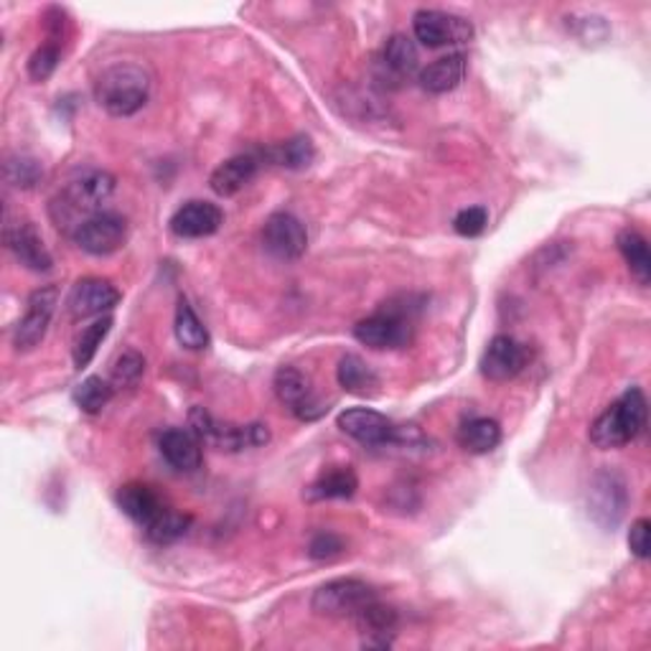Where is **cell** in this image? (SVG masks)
Returning a JSON list of instances; mask_svg holds the SVG:
<instances>
[{
  "label": "cell",
  "instance_id": "cell-1",
  "mask_svg": "<svg viewBox=\"0 0 651 651\" xmlns=\"http://www.w3.org/2000/svg\"><path fill=\"white\" fill-rule=\"evenodd\" d=\"M115 176L110 170H87V174L69 181L59 197L51 201L49 212L57 227L76 229L92 214L103 212V204L115 193Z\"/></svg>",
  "mask_w": 651,
  "mask_h": 651
},
{
  "label": "cell",
  "instance_id": "cell-2",
  "mask_svg": "<svg viewBox=\"0 0 651 651\" xmlns=\"http://www.w3.org/2000/svg\"><path fill=\"white\" fill-rule=\"evenodd\" d=\"M95 99L113 118H130L141 113L151 99V76L143 67L120 64L107 67L95 82Z\"/></svg>",
  "mask_w": 651,
  "mask_h": 651
},
{
  "label": "cell",
  "instance_id": "cell-3",
  "mask_svg": "<svg viewBox=\"0 0 651 651\" xmlns=\"http://www.w3.org/2000/svg\"><path fill=\"white\" fill-rule=\"evenodd\" d=\"M647 428V394L629 387L614 405H608L591 425V443L601 451L629 446Z\"/></svg>",
  "mask_w": 651,
  "mask_h": 651
},
{
  "label": "cell",
  "instance_id": "cell-4",
  "mask_svg": "<svg viewBox=\"0 0 651 651\" xmlns=\"http://www.w3.org/2000/svg\"><path fill=\"white\" fill-rule=\"evenodd\" d=\"M191 433L201 443L220 448V451H245V448L265 446L270 440L268 425L252 423V425H227L214 421L204 407H193L189 415Z\"/></svg>",
  "mask_w": 651,
  "mask_h": 651
},
{
  "label": "cell",
  "instance_id": "cell-5",
  "mask_svg": "<svg viewBox=\"0 0 651 651\" xmlns=\"http://www.w3.org/2000/svg\"><path fill=\"white\" fill-rule=\"evenodd\" d=\"M375 588L356 578H339L329 580L321 588H316L311 608L319 616H356L367 606L369 601H375Z\"/></svg>",
  "mask_w": 651,
  "mask_h": 651
},
{
  "label": "cell",
  "instance_id": "cell-6",
  "mask_svg": "<svg viewBox=\"0 0 651 651\" xmlns=\"http://www.w3.org/2000/svg\"><path fill=\"white\" fill-rule=\"evenodd\" d=\"M415 38L428 49H440V46H459L469 44L474 38V23L461 19V15L436 11V8H423L413 15Z\"/></svg>",
  "mask_w": 651,
  "mask_h": 651
},
{
  "label": "cell",
  "instance_id": "cell-7",
  "mask_svg": "<svg viewBox=\"0 0 651 651\" xmlns=\"http://www.w3.org/2000/svg\"><path fill=\"white\" fill-rule=\"evenodd\" d=\"M72 237L84 252L105 258V255L118 252L128 242V222L118 212H97L90 220H84L72 232Z\"/></svg>",
  "mask_w": 651,
  "mask_h": 651
},
{
  "label": "cell",
  "instance_id": "cell-8",
  "mask_svg": "<svg viewBox=\"0 0 651 651\" xmlns=\"http://www.w3.org/2000/svg\"><path fill=\"white\" fill-rule=\"evenodd\" d=\"M59 304V288L57 285H44V288H36L28 296L26 313L15 326L13 344L19 352H31L42 344L46 331H49V323L54 319V311H57Z\"/></svg>",
  "mask_w": 651,
  "mask_h": 651
},
{
  "label": "cell",
  "instance_id": "cell-9",
  "mask_svg": "<svg viewBox=\"0 0 651 651\" xmlns=\"http://www.w3.org/2000/svg\"><path fill=\"white\" fill-rule=\"evenodd\" d=\"M354 339L359 344L384 352V348H402L413 341V321L405 311H379L354 326Z\"/></svg>",
  "mask_w": 651,
  "mask_h": 651
},
{
  "label": "cell",
  "instance_id": "cell-10",
  "mask_svg": "<svg viewBox=\"0 0 651 651\" xmlns=\"http://www.w3.org/2000/svg\"><path fill=\"white\" fill-rule=\"evenodd\" d=\"M339 428L348 438L359 440L364 446H390L398 440H405L407 433L398 428L390 417L377 413L371 407H352L339 415Z\"/></svg>",
  "mask_w": 651,
  "mask_h": 651
},
{
  "label": "cell",
  "instance_id": "cell-11",
  "mask_svg": "<svg viewBox=\"0 0 651 651\" xmlns=\"http://www.w3.org/2000/svg\"><path fill=\"white\" fill-rule=\"evenodd\" d=\"M262 245L277 260H300L308 250L306 224L291 212L270 214L262 224Z\"/></svg>",
  "mask_w": 651,
  "mask_h": 651
},
{
  "label": "cell",
  "instance_id": "cell-12",
  "mask_svg": "<svg viewBox=\"0 0 651 651\" xmlns=\"http://www.w3.org/2000/svg\"><path fill=\"white\" fill-rule=\"evenodd\" d=\"M629 507V492H626V482L616 471H599L591 482V492H588V511L601 526H616L626 514Z\"/></svg>",
  "mask_w": 651,
  "mask_h": 651
},
{
  "label": "cell",
  "instance_id": "cell-13",
  "mask_svg": "<svg viewBox=\"0 0 651 651\" xmlns=\"http://www.w3.org/2000/svg\"><path fill=\"white\" fill-rule=\"evenodd\" d=\"M273 390L277 394V400H281L283 405L298 417V421H316V417H321L326 410H329L319 398H316L311 379H308L304 371H298L296 367L277 369L273 379Z\"/></svg>",
  "mask_w": 651,
  "mask_h": 651
},
{
  "label": "cell",
  "instance_id": "cell-14",
  "mask_svg": "<svg viewBox=\"0 0 651 651\" xmlns=\"http://www.w3.org/2000/svg\"><path fill=\"white\" fill-rule=\"evenodd\" d=\"M118 304L120 291L115 288L110 281H103V277H82V281L74 283V288L67 298L69 316H72L74 321L103 316L113 311Z\"/></svg>",
  "mask_w": 651,
  "mask_h": 651
},
{
  "label": "cell",
  "instance_id": "cell-15",
  "mask_svg": "<svg viewBox=\"0 0 651 651\" xmlns=\"http://www.w3.org/2000/svg\"><path fill=\"white\" fill-rule=\"evenodd\" d=\"M526 364V346L519 344L509 333H499L488 341L482 356V375L492 382H509Z\"/></svg>",
  "mask_w": 651,
  "mask_h": 651
},
{
  "label": "cell",
  "instance_id": "cell-16",
  "mask_svg": "<svg viewBox=\"0 0 651 651\" xmlns=\"http://www.w3.org/2000/svg\"><path fill=\"white\" fill-rule=\"evenodd\" d=\"M224 224L222 209L212 201H189V204L178 206L176 214L170 216L168 227L176 237L181 239H204L220 232Z\"/></svg>",
  "mask_w": 651,
  "mask_h": 651
},
{
  "label": "cell",
  "instance_id": "cell-17",
  "mask_svg": "<svg viewBox=\"0 0 651 651\" xmlns=\"http://www.w3.org/2000/svg\"><path fill=\"white\" fill-rule=\"evenodd\" d=\"M5 247L15 255V260H19L23 268L34 270V273H49L54 265L51 252L46 250L42 235H38L36 227L31 222L8 224Z\"/></svg>",
  "mask_w": 651,
  "mask_h": 651
},
{
  "label": "cell",
  "instance_id": "cell-18",
  "mask_svg": "<svg viewBox=\"0 0 651 651\" xmlns=\"http://www.w3.org/2000/svg\"><path fill=\"white\" fill-rule=\"evenodd\" d=\"M359 626L362 644L367 649H390L398 634V611L392 606H384L377 599L369 601L359 614L354 616Z\"/></svg>",
  "mask_w": 651,
  "mask_h": 651
},
{
  "label": "cell",
  "instance_id": "cell-19",
  "mask_svg": "<svg viewBox=\"0 0 651 651\" xmlns=\"http://www.w3.org/2000/svg\"><path fill=\"white\" fill-rule=\"evenodd\" d=\"M158 446H161L163 459H166L176 471L193 474V471L201 469V461H204V453H201V440L193 436L191 430L170 428L163 433Z\"/></svg>",
  "mask_w": 651,
  "mask_h": 651
},
{
  "label": "cell",
  "instance_id": "cell-20",
  "mask_svg": "<svg viewBox=\"0 0 651 651\" xmlns=\"http://www.w3.org/2000/svg\"><path fill=\"white\" fill-rule=\"evenodd\" d=\"M258 158L250 156V153H242V156L220 163V166L212 170V176H209V186H212L216 197H235V193L242 191L245 186L258 176Z\"/></svg>",
  "mask_w": 651,
  "mask_h": 651
},
{
  "label": "cell",
  "instance_id": "cell-21",
  "mask_svg": "<svg viewBox=\"0 0 651 651\" xmlns=\"http://www.w3.org/2000/svg\"><path fill=\"white\" fill-rule=\"evenodd\" d=\"M466 69H469L466 54L453 51L448 54V57H440L421 72L423 90L430 92V95H446V92L455 90L463 82Z\"/></svg>",
  "mask_w": 651,
  "mask_h": 651
},
{
  "label": "cell",
  "instance_id": "cell-22",
  "mask_svg": "<svg viewBox=\"0 0 651 651\" xmlns=\"http://www.w3.org/2000/svg\"><path fill=\"white\" fill-rule=\"evenodd\" d=\"M118 507L126 511L133 522L145 526L151 519H156L161 511L166 509V504L161 501V496L153 492L151 486L126 484V486H120V492H118Z\"/></svg>",
  "mask_w": 651,
  "mask_h": 651
},
{
  "label": "cell",
  "instance_id": "cell-23",
  "mask_svg": "<svg viewBox=\"0 0 651 651\" xmlns=\"http://www.w3.org/2000/svg\"><path fill=\"white\" fill-rule=\"evenodd\" d=\"M359 488V478L352 469H333L329 474L316 478V482L306 488V501H329V499H352Z\"/></svg>",
  "mask_w": 651,
  "mask_h": 651
},
{
  "label": "cell",
  "instance_id": "cell-24",
  "mask_svg": "<svg viewBox=\"0 0 651 651\" xmlns=\"http://www.w3.org/2000/svg\"><path fill=\"white\" fill-rule=\"evenodd\" d=\"M616 245H618V252L624 255L631 275L639 281V285H649L651 283V255H649L647 237L641 235L639 229L626 227L618 232Z\"/></svg>",
  "mask_w": 651,
  "mask_h": 651
},
{
  "label": "cell",
  "instance_id": "cell-25",
  "mask_svg": "<svg viewBox=\"0 0 651 651\" xmlns=\"http://www.w3.org/2000/svg\"><path fill=\"white\" fill-rule=\"evenodd\" d=\"M501 443V425L494 417H471L459 428V446L469 453H492Z\"/></svg>",
  "mask_w": 651,
  "mask_h": 651
},
{
  "label": "cell",
  "instance_id": "cell-26",
  "mask_svg": "<svg viewBox=\"0 0 651 651\" xmlns=\"http://www.w3.org/2000/svg\"><path fill=\"white\" fill-rule=\"evenodd\" d=\"M336 379H339V387H344V390L352 394H367L375 390V387H379L377 371L356 354L341 356L336 367Z\"/></svg>",
  "mask_w": 651,
  "mask_h": 651
},
{
  "label": "cell",
  "instance_id": "cell-27",
  "mask_svg": "<svg viewBox=\"0 0 651 651\" xmlns=\"http://www.w3.org/2000/svg\"><path fill=\"white\" fill-rule=\"evenodd\" d=\"M189 526H191L189 514H181V511L166 507L156 519H151L143 530H145V537L156 542V545H174V542H178L186 532H189Z\"/></svg>",
  "mask_w": 651,
  "mask_h": 651
},
{
  "label": "cell",
  "instance_id": "cell-28",
  "mask_svg": "<svg viewBox=\"0 0 651 651\" xmlns=\"http://www.w3.org/2000/svg\"><path fill=\"white\" fill-rule=\"evenodd\" d=\"M176 339L178 344L191 348V352H201V348L209 346V331L206 326L201 323L197 311L189 306V300L181 298L176 308Z\"/></svg>",
  "mask_w": 651,
  "mask_h": 651
},
{
  "label": "cell",
  "instance_id": "cell-29",
  "mask_svg": "<svg viewBox=\"0 0 651 651\" xmlns=\"http://www.w3.org/2000/svg\"><path fill=\"white\" fill-rule=\"evenodd\" d=\"M382 61L384 67L398 76H410L417 69L421 57H417V46L413 44V38H407L405 34H394L390 42L384 44Z\"/></svg>",
  "mask_w": 651,
  "mask_h": 651
},
{
  "label": "cell",
  "instance_id": "cell-30",
  "mask_svg": "<svg viewBox=\"0 0 651 651\" xmlns=\"http://www.w3.org/2000/svg\"><path fill=\"white\" fill-rule=\"evenodd\" d=\"M110 329H113L110 316H97V319L80 333V339H76V344H74V367L76 369L90 367V362L95 359L97 348L103 346V341L107 339Z\"/></svg>",
  "mask_w": 651,
  "mask_h": 651
},
{
  "label": "cell",
  "instance_id": "cell-31",
  "mask_svg": "<svg viewBox=\"0 0 651 651\" xmlns=\"http://www.w3.org/2000/svg\"><path fill=\"white\" fill-rule=\"evenodd\" d=\"M268 156L273 158V163H277V166L306 168L308 163L316 158V149H313L311 138L296 135V138H291V141H285L281 145H275V149H270Z\"/></svg>",
  "mask_w": 651,
  "mask_h": 651
},
{
  "label": "cell",
  "instance_id": "cell-32",
  "mask_svg": "<svg viewBox=\"0 0 651 651\" xmlns=\"http://www.w3.org/2000/svg\"><path fill=\"white\" fill-rule=\"evenodd\" d=\"M113 394H115V387L110 384V379L87 377L80 387H76L74 400H76V405H80L82 413L97 415L99 410H103L107 402L113 400Z\"/></svg>",
  "mask_w": 651,
  "mask_h": 651
},
{
  "label": "cell",
  "instance_id": "cell-33",
  "mask_svg": "<svg viewBox=\"0 0 651 651\" xmlns=\"http://www.w3.org/2000/svg\"><path fill=\"white\" fill-rule=\"evenodd\" d=\"M143 375H145V359L138 352H133V348H128V352H122L113 364L110 384L115 390H130V387L141 382Z\"/></svg>",
  "mask_w": 651,
  "mask_h": 651
},
{
  "label": "cell",
  "instance_id": "cell-34",
  "mask_svg": "<svg viewBox=\"0 0 651 651\" xmlns=\"http://www.w3.org/2000/svg\"><path fill=\"white\" fill-rule=\"evenodd\" d=\"M59 61H61V46L49 42V44L38 46V49L31 54L26 72L34 82H46L54 72H57Z\"/></svg>",
  "mask_w": 651,
  "mask_h": 651
},
{
  "label": "cell",
  "instance_id": "cell-35",
  "mask_svg": "<svg viewBox=\"0 0 651 651\" xmlns=\"http://www.w3.org/2000/svg\"><path fill=\"white\" fill-rule=\"evenodd\" d=\"M42 174H44L42 163L34 161V158L19 156V158H11L5 163L8 184L21 186V189H31V186H36V181L42 178Z\"/></svg>",
  "mask_w": 651,
  "mask_h": 651
},
{
  "label": "cell",
  "instance_id": "cell-36",
  "mask_svg": "<svg viewBox=\"0 0 651 651\" xmlns=\"http://www.w3.org/2000/svg\"><path fill=\"white\" fill-rule=\"evenodd\" d=\"M486 224H488L486 206H469V209H461V212L455 214L453 229L459 232L461 237H478V235H484Z\"/></svg>",
  "mask_w": 651,
  "mask_h": 651
},
{
  "label": "cell",
  "instance_id": "cell-37",
  "mask_svg": "<svg viewBox=\"0 0 651 651\" xmlns=\"http://www.w3.org/2000/svg\"><path fill=\"white\" fill-rule=\"evenodd\" d=\"M344 553V540L336 537L331 532H321L311 540V547H308V555L313 560H333V557Z\"/></svg>",
  "mask_w": 651,
  "mask_h": 651
},
{
  "label": "cell",
  "instance_id": "cell-38",
  "mask_svg": "<svg viewBox=\"0 0 651 651\" xmlns=\"http://www.w3.org/2000/svg\"><path fill=\"white\" fill-rule=\"evenodd\" d=\"M649 534H651V522L649 519H637V522L631 524V530H629V547H631V553L639 557V560H647L649 557V549H651V540H649Z\"/></svg>",
  "mask_w": 651,
  "mask_h": 651
}]
</instances>
